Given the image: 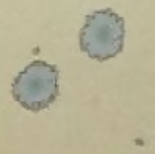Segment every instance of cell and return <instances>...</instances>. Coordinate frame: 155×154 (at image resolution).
<instances>
[{
    "mask_svg": "<svg viewBox=\"0 0 155 154\" xmlns=\"http://www.w3.org/2000/svg\"><path fill=\"white\" fill-rule=\"evenodd\" d=\"M124 41V20L110 8L88 15L79 33L80 50L99 62L118 55Z\"/></svg>",
    "mask_w": 155,
    "mask_h": 154,
    "instance_id": "6da1fadb",
    "label": "cell"
},
{
    "mask_svg": "<svg viewBox=\"0 0 155 154\" xmlns=\"http://www.w3.org/2000/svg\"><path fill=\"white\" fill-rule=\"evenodd\" d=\"M57 67L35 60L18 73L12 84L14 99L25 110L39 112L49 108L59 95Z\"/></svg>",
    "mask_w": 155,
    "mask_h": 154,
    "instance_id": "7a4b0ae2",
    "label": "cell"
}]
</instances>
